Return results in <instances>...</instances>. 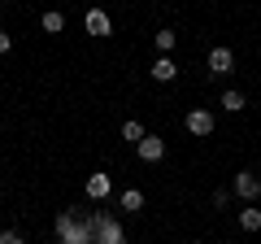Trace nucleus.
I'll use <instances>...</instances> for the list:
<instances>
[{"label": "nucleus", "instance_id": "obj_14", "mask_svg": "<svg viewBox=\"0 0 261 244\" xmlns=\"http://www.w3.org/2000/svg\"><path fill=\"white\" fill-rule=\"evenodd\" d=\"M222 109H226V113H240V109H244V96H240V92H222Z\"/></svg>", "mask_w": 261, "mask_h": 244}, {"label": "nucleus", "instance_id": "obj_4", "mask_svg": "<svg viewBox=\"0 0 261 244\" xmlns=\"http://www.w3.org/2000/svg\"><path fill=\"white\" fill-rule=\"evenodd\" d=\"M187 131L200 135V140L214 135V113H209V109H192V113H187Z\"/></svg>", "mask_w": 261, "mask_h": 244}, {"label": "nucleus", "instance_id": "obj_6", "mask_svg": "<svg viewBox=\"0 0 261 244\" xmlns=\"http://www.w3.org/2000/svg\"><path fill=\"white\" fill-rule=\"evenodd\" d=\"M235 70V53L231 48H214L209 53V75H231Z\"/></svg>", "mask_w": 261, "mask_h": 244}, {"label": "nucleus", "instance_id": "obj_7", "mask_svg": "<svg viewBox=\"0 0 261 244\" xmlns=\"http://www.w3.org/2000/svg\"><path fill=\"white\" fill-rule=\"evenodd\" d=\"M152 79H157V83H174L178 79V66L174 61H170V57H157V61H152V70H148Z\"/></svg>", "mask_w": 261, "mask_h": 244}, {"label": "nucleus", "instance_id": "obj_8", "mask_svg": "<svg viewBox=\"0 0 261 244\" xmlns=\"http://www.w3.org/2000/svg\"><path fill=\"white\" fill-rule=\"evenodd\" d=\"M109 192H113L109 175H87V197H92V201H105Z\"/></svg>", "mask_w": 261, "mask_h": 244}, {"label": "nucleus", "instance_id": "obj_16", "mask_svg": "<svg viewBox=\"0 0 261 244\" xmlns=\"http://www.w3.org/2000/svg\"><path fill=\"white\" fill-rule=\"evenodd\" d=\"M9 48H13V35H9V31H0V53H9Z\"/></svg>", "mask_w": 261, "mask_h": 244}, {"label": "nucleus", "instance_id": "obj_3", "mask_svg": "<svg viewBox=\"0 0 261 244\" xmlns=\"http://www.w3.org/2000/svg\"><path fill=\"white\" fill-rule=\"evenodd\" d=\"M83 27H87V35H96V39H105V35H113V22H109V13H105V9H87V18H83Z\"/></svg>", "mask_w": 261, "mask_h": 244}, {"label": "nucleus", "instance_id": "obj_11", "mask_svg": "<svg viewBox=\"0 0 261 244\" xmlns=\"http://www.w3.org/2000/svg\"><path fill=\"white\" fill-rule=\"evenodd\" d=\"M240 227L244 231H261V209H240Z\"/></svg>", "mask_w": 261, "mask_h": 244}, {"label": "nucleus", "instance_id": "obj_15", "mask_svg": "<svg viewBox=\"0 0 261 244\" xmlns=\"http://www.w3.org/2000/svg\"><path fill=\"white\" fill-rule=\"evenodd\" d=\"M0 244H27V240H22L18 231H0Z\"/></svg>", "mask_w": 261, "mask_h": 244}, {"label": "nucleus", "instance_id": "obj_10", "mask_svg": "<svg viewBox=\"0 0 261 244\" xmlns=\"http://www.w3.org/2000/svg\"><path fill=\"white\" fill-rule=\"evenodd\" d=\"M152 44H157L161 57H170V48L178 44V35H174V31H157V35H152Z\"/></svg>", "mask_w": 261, "mask_h": 244}, {"label": "nucleus", "instance_id": "obj_17", "mask_svg": "<svg viewBox=\"0 0 261 244\" xmlns=\"http://www.w3.org/2000/svg\"><path fill=\"white\" fill-rule=\"evenodd\" d=\"M192 244H200V240H192Z\"/></svg>", "mask_w": 261, "mask_h": 244}, {"label": "nucleus", "instance_id": "obj_13", "mask_svg": "<svg viewBox=\"0 0 261 244\" xmlns=\"http://www.w3.org/2000/svg\"><path fill=\"white\" fill-rule=\"evenodd\" d=\"M44 31H48V35H57V31H65V18H61L57 9H48V13H44Z\"/></svg>", "mask_w": 261, "mask_h": 244}, {"label": "nucleus", "instance_id": "obj_9", "mask_svg": "<svg viewBox=\"0 0 261 244\" xmlns=\"http://www.w3.org/2000/svg\"><path fill=\"white\" fill-rule=\"evenodd\" d=\"M118 205L135 214V209H144V192H140V188H126V192H122V197H118Z\"/></svg>", "mask_w": 261, "mask_h": 244}, {"label": "nucleus", "instance_id": "obj_12", "mask_svg": "<svg viewBox=\"0 0 261 244\" xmlns=\"http://www.w3.org/2000/svg\"><path fill=\"white\" fill-rule=\"evenodd\" d=\"M144 135H148V131H144V127H140V122H135V118H130V122H122V140H130V144H140Z\"/></svg>", "mask_w": 261, "mask_h": 244}, {"label": "nucleus", "instance_id": "obj_5", "mask_svg": "<svg viewBox=\"0 0 261 244\" xmlns=\"http://www.w3.org/2000/svg\"><path fill=\"white\" fill-rule=\"evenodd\" d=\"M135 153H140L144 161H161L166 157V140H161V135H144V140L135 144Z\"/></svg>", "mask_w": 261, "mask_h": 244}, {"label": "nucleus", "instance_id": "obj_1", "mask_svg": "<svg viewBox=\"0 0 261 244\" xmlns=\"http://www.w3.org/2000/svg\"><path fill=\"white\" fill-rule=\"evenodd\" d=\"M57 231H61L65 244H87L96 227L87 223V218H79V214H61V218H57Z\"/></svg>", "mask_w": 261, "mask_h": 244}, {"label": "nucleus", "instance_id": "obj_2", "mask_svg": "<svg viewBox=\"0 0 261 244\" xmlns=\"http://www.w3.org/2000/svg\"><path fill=\"white\" fill-rule=\"evenodd\" d=\"M235 197L240 201H257L261 197V179L252 175V170H240V175H235Z\"/></svg>", "mask_w": 261, "mask_h": 244}, {"label": "nucleus", "instance_id": "obj_18", "mask_svg": "<svg viewBox=\"0 0 261 244\" xmlns=\"http://www.w3.org/2000/svg\"><path fill=\"white\" fill-rule=\"evenodd\" d=\"M0 13H5V9H0Z\"/></svg>", "mask_w": 261, "mask_h": 244}]
</instances>
